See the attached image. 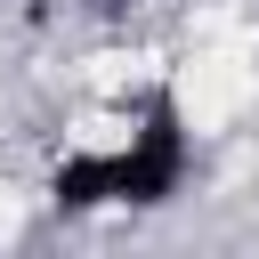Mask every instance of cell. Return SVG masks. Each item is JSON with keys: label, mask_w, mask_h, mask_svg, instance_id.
Listing matches in <instances>:
<instances>
[{"label": "cell", "mask_w": 259, "mask_h": 259, "mask_svg": "<svg viewBox=\"0 0 259 259\" xmlns=\"http://www.w3.org/2000/svg\"><path fill=\"white\" fill-rule=\"evenodd\" d=\"M251 97H259V65H251L243 40H210V49H194L178 65V113H186V130H227Z\"/></svg>", "instance_id": "1"}, {"label": "cell", "mask_w": 259, "mask_h": 259, "mask_svg": "<svg viewBox=\"0 0 259 259\" xmlns=\"http://www.w3.org/2000/svg\"><path fill=\"white\" fill-rule=\"evenodd\" d=\"M0 227H8V202H0Z\"/></svg>", "instance_id": "2"}]
</instances>
